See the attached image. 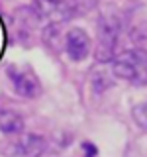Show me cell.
Masks as SVG:
<instances>
[{"instance_id":"6da1fadb","label":"cell","mask_w":147,"mask_h":157,"mask_svg":"<svg viewBox=\"0 0 147 157\" xmlns=\"http://www.w3.org/2000/svg\"><path fill=\"white\" fill-rule=\"evenodd\" d=\"M112 73L114 77L127 81L134 86L147 85V53L139 47L118 51L112 61Z\"/></svg>"},{"instance_id":"7a4b0ae2","label":"cell","mask_w":147,"mask_h":157,"mask_svg":"<svg viewBox=\"0 0 147 157\" xmlns=\"http://www.w3.org/2000/svg\"><path fill=\"white\" fill-rule=\"evenodd\" d=\"M122 33V20L118 16H100L96 24V45H94V59L100 65L112 63L118 55V41Z\"/></svg>"},{"instance_id":"3957f363","label":"cell","mask_w":147,"mask_h":157,"mask_svg":"<svg viewBox=\"0 0 147 157\" xmlns=\"http://www.w3.org/2000/svg\"><path fill=\"white\" fill-rule=\"evenodd\" d=\"M6 77L10 78V85H12L14 92L22 98H37L41 94V82L39 77L36 75L32 67L28 65H18V63H8L6 65Z\"/></svg>"},{"instance_id":"277c9868","label":"cell","mask_w":147,"mask_h":157,"mask_svg":"<svg viewBox=\"0 0 147 157\" xmlns=\"http://www.w3.org/2000/svg\"><path fill=\"white\" fill-rule=\"evenodd\" d=\"M63 47H65L67 57L71 59V61L81 63L90 55L92 41H90V37H88L86 29H82L78 26H73L65 33V37H63Z\"/></svg>"},{"instance_id":"5b68a950","label":"cell","mask_w":147,"mask_h":157,"mask_svg":"<svg viewBox=\"0 0 147 157\" xmlns=\"http://www.w3.org/2000/svg\"><path fill=\"white\" fill-rule=\"evenodd\" d=\"M77 0H33V8L41 18H47L55 24L69 20L75 12Z\"/></svg>"},{"instance_id":"8992f818","label":"cell","mask_w":147,"mask_h":157,"mask_svg":"<svg viewBox=\"0 0 147 157\" xmlns=\"http://www.w3.org/2000/svg\"><path fill=\"white\" fill-rule=\"evenodd\" d=\"M24 118L22 114H18L16 110H10V108H2L0 110V132L6 136H20L24 132Z\"/></svg>"},{"instance_id":"52a82bcc","label":"cell","mask_w":147,"mask_h":157,"mask_svg":"<svg viewBox=\"0 0 147 157\" xmlns=\"http://www.w3.org/2000/svg\"><path fill=\"white\" fill-rule=\"evenodd\" d=\"M16 151L20 155H39L45 147V140L36 134H26L16 141Z\"/></svg>"},{"instance_id":"ba28073f","label":"cell","mask_w":147,"mask_h":157,"mask_svg":"<svg viewBox=\"0 0 147 157\" xmlns=\"http://www.w3.org/2000/svg\"><path fill=\"white\" fill-rule=\"evenodd\" d=\"M112 75H114V73H112ZM112 75L106 71V69H102V67L94 69L92 75H90V86H92V90H94V92L108 90V88L112 86Z\"/></svg>"},{"instance_id":"9c48e42d","label":"cell","mask_w":147,"mask_h":157,"mask_svg":"<svg viewBox=\"0 0 147 157\" xmlns=\"http://www.w3.org/2000/svg\"><path fill=\"white\" fill-rule=\"evenodd\" d=\"M131 118L141 130H147V102H139L131 108Z\"/></svg>"},{"instance_id":"30bf717a","label":"cell","mask_w":147,"mask_h":157,"mask_svg":"<svg viewBox=\"0 0 147 157\" xmlns=\"http://www.w3.org/2000/svg\"><path fill=\"white\" fill-rule=\"evenodd\" d=\"M82 153L85 155H98V149L92 141H82Z\"/></svg>"}]
</instances>
